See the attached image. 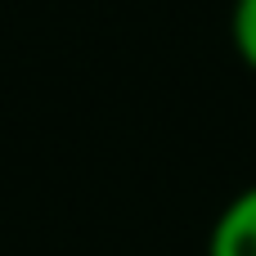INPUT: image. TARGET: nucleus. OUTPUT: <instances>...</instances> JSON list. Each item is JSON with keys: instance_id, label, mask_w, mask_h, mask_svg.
Returning <instances> with one entry per match:
<instances>
[{"instance_id": "f257e3e1", "label": "nucleus", "mask_w": 256, "mask_h": 256, "mask_svg": "<svg viewBox=\"0 0 256 256\" xmlns=\"http://www.w3.org/2000/svg\"><path fill=\"white\" fill-rule=\"evenodd\" d=\"M207 256H256V184L238 189L212 225Z\"/></svg>"}, {"instance_id": "f03ea898", "label": "nucleus", "mask_w": 256, "mask_h": 256, "mask_svg": "<svg viewBox=\"0 0 256 256\" xmlns=\"http://www.w3.org/2000/svg\"><path fill=\"white\" fill-rule=\"evenodd\" d=\"M230 45L243 68L256 72V0H234L230 4Z\"/></svg>"}]
</instances>
